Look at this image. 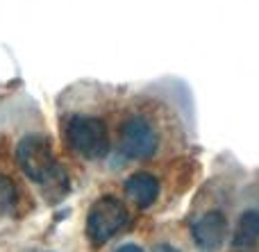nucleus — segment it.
<instances>
[{"instance_id": "nucleus-1", "label": "nucleus", "mask_w": 259, "mask_h": 252, "mask_svg": "<svg viewBox=\"0 0 259 252\" xmlns=\"http://www.w3.org/2000/svg\"><path fill=\"white\" fill-rule=\"evenodd\" d=\"M16 162L23 175L39 186H55L64 189L66 175L59 168L57 157L53 153V143L46 134H25L16 145Z\"/></svg>"}, {"instance_id": "nucleus-2", "label": "nucleus", "mask_w": 259, "mask_h": 252, "mask_svg": "<svg viewBox=\"0 0 259 252\" xmlns=\"http://www.w3.org/2000/svg\"><path fill=\"white\" fill-rule=\"evenodd\" d=\"M64 139L73 153L84 159H103L109 153L107 125L98 116H87V114L68 116L64 125Z\"/></svg>"}, {"instance_id": "nucleus-3", "label": "nucleus", "mask_w": 259, "mask_h": 252, "mask_svg": "<svg viewBox=\"0 0 259 252\" xmlns=\"http://www.w3.org/2000/svg\"><path fill=\"white\" fill-rule=\"evenodd\" d=\"M127 209L114 195L96 200L87 214V234L94 243H107L112 236H116L127 225Z\"/></svg>"}, {"instance_id": "nucleus-4", "label": "nucleus", "mask_w": 259, "mask_h": 252, "mask_svg": "<svg viewBox=\"0 0 259 252\" xmlns=\"http://www.w3.org/2000/svg\"><path fill=\"white\" fill-rule=\"evenodd\" d=\"M118 145L130 159H150L159 145L155 125L146 116H130L118 130Z\"/></svg>"}, {"instance_id": "nucleus-5", "label": "nucleus", "mask_w": 259, "mask_h": 252, "mask_svg": "<svg viewBox=\"0 0 259 252\" xmlns=\"http://www.w3.org/2000/svg\"><path fill=\"white\" fill-rule=\"evenodd\" d=\"M191 234L196 245L202 252H216L225 243L228 236V221L221 212H209L200 216L191 227Z\"/></svg>"}, {"instance_id": "nucleus-6", "label": "nucleus", "mask_w": 259, "mask_h": 252, "mask_svg": "<svg viewBox=\"0 0 259 252\" xmlns=\"http://www.w3.org/2000/svg\"><path fill=\"white\" fill-rule=\"evenodd\" d=\"M125 191L139 207H150L159 195V182L150 173H134L127 177Z\"/></svg>"}, {"instance_id": "nucleus-7", "label": "nucleus", "mask_w": 259, "mask_h": 252, "mask_svg": "<svg viewBox=\"0 0 259 252\" xmlns=\"http://www.w3.org/2000/svg\"><path fill=\"white\" fill-rule=\"evenodd\" d=\"M257 241H259V212H246L239 218V225L232 236V245L234 248H252Z\"/></svg>"}, {"instance_id": "nucleus-8", "label": "nucleus", "mask_w": 259, "mask_h": 252, "mask_svg": "<svg viewBox=\"0 0 259 252\" xmlns=\"http://www.w3.org/2000/svg\"><path fill=\"white\" fill-rule=\"evenodd\" d=\"M16 198H18L16 184L7 175H0V216L12 212L14 205H16Z\"/></svg>"}, {"instance_id": "nucleus-9", "label": "nucleus", "mask_w": 259, "mask_h": 252, "mask_svg": "<svg viewBox=\"0 0 259 252\" xmlns=\"http://www.w3.org/2000/svg\"><path fill=\"white\" fill-rule=\"evenodd\" d=\"M116 252H146V250L139 248V245H134V243H125V245H121Z\"/></svg>"}, {"instance_id": "nucleus-10", "label": "nucleus", "mask_w": 259, "mask_h": 252, "mask_svg": "<svg viewBox=\"0 0 259 252\" xmlns=\"http://www.w3.org/2000/svg\"><path fill=\"white\" fill-rule=\"evenodd\" d=\"M155 252H178L175 248H170V245H166V243H161V245H157Z\"/></svg>"}]
</instances>
